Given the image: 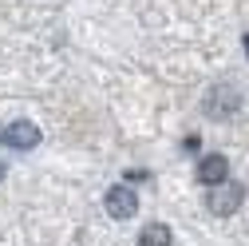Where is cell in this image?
Segmentation results:
<instances>
[{
    "label": "cell",
    "instance_id": "obj_8",
    "mask_svg": "<svg viewBox=\"0 0 249 246\" xmlns=\"http://www.w3.org/2000/svg\"><path fill=\"white\" fill-rule=\"evenodd\" d=\"M0 179H4V163H0Z\"/></svg>",
    "mask_w": 249,
    "mask_h": 246
},
{
    "label": "cell",
    "instance_id": "obj_1",
    "mask_svg": "<svg viewBox=\"0 0 249 246\" xmlns=\"http://www.w3.org/2000/svg\"><path fill=\"white\" fill-rule=\"evenodd\" d=\"M245 203V187L241 183H222V187H210V195H206V206L217 214V219H230V214H237V206Z\"/></svg>",
    "mask_w": 249,
    "mask_h": 246
},
{
    "label": "cell",
    "instance_id": "obj_6",
    "mask_svg": "<svg viewBox=\"0 0 249 246\" xmlns=\"http://www.w3.org/2000/svg\"><path fill=\"white\" fill-rule=\"evenodd\" d=\"M139 246H174V234H170L166 223H150V226H142Z\"/></svg>",
    "mask_w": 249,
    "mask_h": 246
},
{
    "label": "cell",
    "instance_id": "obj_7",
    "mask_svg": "<svg viewBox=\"0 0 249 246\" xmlns=\"http://www.w3.org/2000/svg\"><path fill=\"white\" fill-rule=\"evenodd\" d=\"M241 44H245V52H249V32H245V36H241Z\"/></svg>",
    "mask_w": 249,
    "mask_h": 246
},
{
    "label": "cell",
    "instance_id": "obj_4",
    "mask_svg": "<svg viewBox=\"0 0 249 246\" xmlns=\"http://www.w3.org/2000/svg\"><path fill=\"white\" fill-rule=\"evenodd\" d=\"M103 206H107V214L111 219H131V214L139 210V199H135V191L131 187H111L107 191V199H103Z\"/></svg>",
    "mask_w": 249,
    "mask_h": 246
},
{
    "label": "cell",
    "instance_id": "obj_5",
    "mask_svg": "<svg viewBox=\"0 0 249 246\" xmlns=\"http://www.w3.org/2000/svg\"><path fill=\"white\" fill-rule=\"evenodd\" d=\"M226 179H230V159L226 155H206L198 163V183L202 187H222Z\"/></svg>",
    "mask_w": 249,
    "mask_h": 246
},
{
    "label": "cell",
    "instance_id": "obj_2",
    "mask_svg": "<svg viewBox=\"0 0 249 246\" xmlns=\"http://www.w3.org/2000/svg\"><path fill=\"white\" fill-rule=\"evenodd\" d=\"M0 139H4V147H12V151H32L40 143V127L28 123V119H16V123H8V127H0Z\"/></svg>",
    "mask_w": 249,
    "mask_h": 246
},
{
    "label": "cell",
    "instance_id": "obj_3",
    "mask_svg": "<svg viewBox=\"0 0 249 246\" xmlns=\"http://www.w3.org/2000/svg\"><path fill=\"white\" fill-rule=\"evenodd\" d=\"M237 107H241V96H237L233 87H226V83H217L210 96H206V115L210 119H230Z\"/></svg>",
    "mask_w": 249,
    "mask_h": 246
}]
</instances>
